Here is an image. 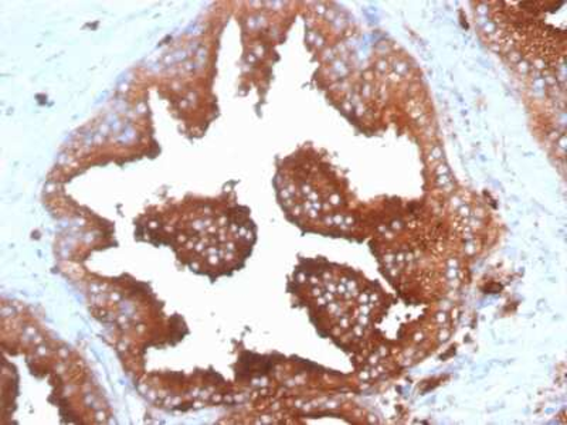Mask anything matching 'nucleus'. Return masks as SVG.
I'll list each match as a JSON object with an SVG mask.
<instances>
[{"instance_id": "obj_1", "label": "nucleus", "mask_w": 567, "mask_h": 425, "mask_svg": "<svg viewBox=\"0 0 567 425\" xmlns=\"http://www.w3.org/2000/svg\"><path fill=\"white\" fill-rule=\"evenodd\" d=\"M140 227V236L168 246L182 265L212 278L231 271L240 258L241 246H247L252 237L239 215L216 197H192L162 207L150 212L148 220Z\"/></svg>"}]
</instances>
